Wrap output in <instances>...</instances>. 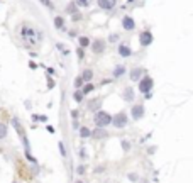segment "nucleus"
Returning <instances> with one entry per match:
<instances>
[{
	"instance_id": "obj_1",
	"label": "nucleus",
	"mask_w": 193,
	"mask_h": 183,
	"mask_svg": "<svg viewBox=\"0 0 193 183\" xmlns=\"http://www.w3.org/2000/svg\"><path fill=\"white\" fill-rule=\"evenodd\" d=\"M110 122H112V117H110L107 112H97V114H95V124L98 127L109 126Z\"/></svg>"
},
{
	"instance_id": "obj_2",
	"label": "nucleus",
	"mask_w": 193,
	"mask_h": 183,
	"mask_svg": "<svg viewBox=\"0 0 193 183\" xmlns=\"http://www.w3.org/2000/svg\"><path fill=\"white\" fill-rule=\"evenodd\" d=\"M151 88H152V78L146 76V78H142L141 81H139V90H141V92L149 93V90H151Z\"/></svg>"
},
{
	"instance_id": "obj_3",
	"label": "nucleus",
	"mask_w": 193,
	"mask_h": 183,
	"mask_svg": "<svg viewBox=\"0 0 193 183\" xmlns=\"http://www.w3.org/2000/svg\"><path fill=\"white\" fill-rule=\"evenodd\" d=\"M112 124H114L115 127H125V124H127V117H125V114H117L112 119Z\"/></svg>"
},
{
	"instance_id": "obj_4",
	"label": "nucleus",
	"mask_w": 193,
	"mask_h": 183,
	"mask_svg": "<svg viewBox=\"0 0 193 183\" xmlns=\"http://www.w3.org/2000/svg\"><path fill=\"white\" fill-rule=\"evenodd\" d=\"M151 42H152V34H151V32H142V34H141V44H142V46H149V44H151Z\"/></svg>"
},
{
	"instance_id": "obj_5",
	"label": "nucleus",
	"mask_w": 193,
	"mask_h": 183,
	"mask_svg": "<svg viewBox=\"0 0 193 183\" xmlns=\"http://www.w3.org/2000/svg\"><path fill=\"white\" fill-rule=\"evenodd\" d=\"M142 115H144V107H142V105H134V109H132V117H134V119H141Z\"/></svg>"
},
{
	"instance_id": "obj_6",
	"label": "nucleus",
	"mask_w": 193,
	"mask_h": 183,
	"mask_svg": "<svg viewBox=\"0 0 193 183\" xmlns=\"http://www.w3.org/2000/svg\"><path fill=\"white\" fill-rule=\"evenodd\" d=\"M105 49V42L102 41V39H97V41L93 42V51L95 53H102Z\"/></svg>"
},
{
	"instance_id": "obj_7",
	"label": "nucleus",
	"mask_w": 193,
	"mask_h": 183,
	"mask_svg": "<svg viewBox=\"0 0 193 183\" xmlns=\"http://www.w3.org/2000/svg\"><path fill=\"white\" fill-rule=\"evenodd\" d=\"M98 5L102 9H112L115 5V0H98Z\"/></svg>"
},
{
	"instance_id": "obj_8",
	"label": "nucleus",
	"mask_w": 193,
	"mask_h": 183,
	"mask_svg": "<svg viewBox=\"0 0 193 183\" xmlns=\"http://www.w3.org/2000/svg\"><path fill=\"white\" fill-rule=\"evenodd\" d=\"M122 26H124L127 31H132V29H134V21H132L131 17H125L124 21H122Z\"/></svg>"
},
{
	"instance_id": "obj_9",
	"label": "nucleus",
	"mask_w": 193,
	"mask_h": 183,
	"mask_svg": "<svg viewBox=\"0 0 193 183\" xmlns=\"http://www.w3.org/2000/svg\"><path fill=\"white\" fill-rule=\"evenodd\" d=\"M93 136L97 137V139H104V137H107V131H105L104 127H97V131L93 132Z\"/></svg>"
},
{
	"instance_id": "obj_10",
	"label": "nucleus",
	"mask_w": 193,
	"mask_h": 183,
	"mask_svg": "<svg viewBox=\"0 0 193 183\" xmlns=\"http://www.w3.org/2000/svg\"><path fill=\"white\" fill-rule=\"evenodd\" d=\"M141 73H142L141 68H134L131 71V80H132V81H137V80H139V76H141Z\"/></svg>"
},
{
	"instance_id": "obj_11",
	"label": "nucleus",
	"mask_w": 193,
	"mask_h": 183,
	"mask_svg": "<svg viewBox=\"0 0 193 183\" xmlns=\"http://www.w3.org/2000/svg\"><path fill=\"white\" fill-rule=\"evenodd\" d=\"M119 53H120V56H124V58L129 56V54H131V47L122 44V46H119Z\"/></svg>"
},
{
	"instance_id": "obj_12",
	"label": "nucleus",
	"mask_w": 193,
	"mask_h": 183,
	"mask_svg": "<svg viewBox=\"0 0 193 183\" xmlns=\"http://www.w3.org/2000/svg\"><path fill=\"white\" fill-rule=\"evenodd\" d=\"M124 99L127 100V102H131V100H134V92H132V88H131V87H127V88H125V92H124Z\"/></svg>"
},
{
	"instance_id": "obj_13",
	"label": "nucleus",
	"mask_w": 193,
	"mask_h": 183,
	"mask_svg": "<svg viewBox=\"0 0 193 183\" xmlns=\"http://www.w3.org/2000/svg\"><path fill=\"white\" fill-rule=\"evenodd\" d=\"M5 136H7V126L0 122V139H4Z\"/></svg>"
},
{
	"instance_id": "obj_14",
	"label": "nucleus",
	"mask_w": 193,
	"mask_h": 183,
	"mask_svg": "<svg viewBox=\"0 0 193 183\" xmlns=\"http://www.w3.org/2000/svg\"><path fill=\"white\" fill-rule=\"evenodd\" d=\"M92 76H93V73H92L90 70H85V71H83V80H85V81H90Z\"/></svg>"
},
{
	"instance_id": "obj_15",
	"label": "nucleus",
	"mask_w": 193,
	"mask_h": 183,
	"mask_svg": "<svg viewBox=\"0 0 193 183\" xmlns=\"http://www.w3.org/2000/svg\"><path fill=\"white\" fill-rule=\"evenodd\" d=\"M124 71H125L124 66H117V68H115V71H114V75L119 78V76H122V73H124Z\"/></svg>"
},
{
	"instance_id": "obj_16",
	"label": "nucleus",
	"mask_w": 193,
	"mask_h": 183,
	"mask_svg": "<svg viewBox=\"0 0 193 183\" xmlns=\"http://www.w3.org/2000/svg\"><path fill=\"white\" fill-rule=\"evenodd\" d=\"M54 26H56L58 29L63 27V19H61V17H56V19H54Z\"/></svg>"
},
{
	"instance_id": "obj_17",
	"label": "nucleus",
	"mask_w": 193,
	"mask_h": 183,
	"mask_svg": "<svg viewBox=\"0 0 193 183\" xmlns=\"http://www.w3.org/2000/svg\"><path fill=\"white\" fill-rule=\"evenodd\" d=\"M88 42H90V41H88V37H80V44H81L83 47H85V46H88Z\"/></svg>"
},
{
	"instance_id": "obj_18",
	"label": "nucleus",
	"mask_w": 193,
	"mask_h": 183,
	"mask_svg": "<svg viewBox=\"0 0 193 183\" xmlns=\"http://www.w3.org/2000/svg\"><path fill=\"white\" fill-rule=\"evenodd\" d=\"M95 88V87H93V85H87V87H85V88H83V92H81V93H88V92H92V90H93Z\"/></svg>"
},
{
	"instance_id": "obj_19",
	"label": "nucleus",
	"mask_w": 193,
	"mask_h": 183,
	"mask_svg": "<svg viewBox=\"0 0 193 183\" xmlns=\"http://www.w3.org/2000/svg\"><path fill=\"white\" fill-rule=\"evenodd\" d=\"M75 100H76V102H81V100H83V93H81V92H76V93H75Z\"/></svg>"
},
{
	"instance_id": "obj_20",
	"label": "nucleus",
	"mask_w": 193,
	"mask_h": 183,
	"mask_svg": "<svg viewBox=\"0 0 193 183\" xmlns=\"http://www.w3.org/2000/svg\"><path fill=\"white\" fill-rule=\"evenodd\" d=\"M97 105H100V100L98 99H95L92 104H90V109H97Z\"/></svg>"
},
{
	"instance_id": "obj_21",
	"label": "nucleus",
	"mask_w": 193,
	"mask_h": 183,
	"mask_svg": "<svg viewBox=\"0 0 193 183\" xmlns=\"http://www.w3.org/2000/svg\"><path fill=\"white\" fill-rule=\"evenodd\" d=\"M80 134H81V136H83V137H87V136H90V131H88V129H87V127H83V129L80 131Z\"/></svg>"
},
{
	"instance_id": "obj_22",
	"label": "nucleus",
	"mask_w": 193,
	"mask_h": 183,
	"mask_svg": "<svg viewBox=\"0 0 193 183\" xmlns=\"http://www.w3.org/2000/svg\"><path fill=\"white\" fill-rule=\"evenodd\" d=\"M76 4H78V5H85V7H87L90 4V0H76Z\"/></svg>"
},
{
	"instance_id": "obj_23",
	"label": "nucleus",
	"mask_w": 193,
	"mask_h": 183,
	"mask_svg": "<svg viewBox=\"0 0 193 183\" xmlns=\"http://www.w3.org/2000/svg\"><path fill=\"white\" fill-rule=\"evenodd\" d=\"M75 87H81V78H76V80H75Z\"/></svg>"
},
{
	"instance_id": "obj_24",
	"label": "nucleus",
	"mask_w": 193,
	"mask_h": 183,
	"mask_svg": "<svg viewBox=\"0 0 193 183\" xmlns=\"http://www.w3.org/2000/svg\"><path fill=\"white\" fill-rule=\"evenodd\" d=\"M42 4H44V5H47V7H53L51 5V0H41Z\"/></svg>"
},
{
	"instance_id": "obj_25",
	"label": "nucleus",
	"mask_w": 193,
	"mask_h": 183,
	"mask_svg": "<svg viewBox=\"0 0 193 183\" xmlns=\"http://www.w3.org/2000/svg\"><path fill=\"white\" fill-rule=\"evenodd\" d=\"M122 147H124V149H129V142H122Z\"/></svg>"
},
{
	"instance_id": "obj_26",
	"label": "nucleus",
	"mask_w": 193,
	"mask_h": 183,
	"mask_svg": "<svg viewBox=\"0 0 193 183\" xmlns=\"http://www.w3.org/2000/svg\"><path fill=\"white\" fill-rule=\"evenodd\" d=\"M75 10H76V9H75V5L71 4V7H68V12H75Z\"/></svg>"
},
{
	"instance_id": "obj_27",
	"label": "nucleus",
	"mask_w": 193,
	"mask_h": 183,
	"mask_svg": "<svg viewBox=\"0 0 193 183\" xmlns=\"http://www.w3.org/2000/svg\"><path fill=\"white\" fill-rule=\"evenodd\" d=\"M59 149H61V154L64 156V147H63V144H61V142H59Z\"/></svg>"
}]
</instances>
